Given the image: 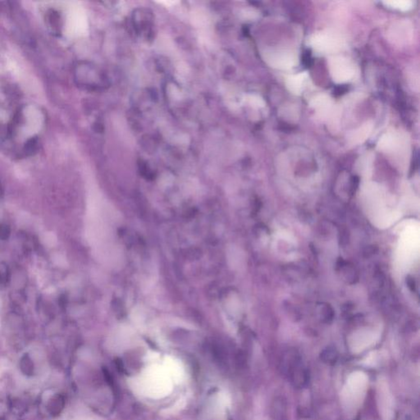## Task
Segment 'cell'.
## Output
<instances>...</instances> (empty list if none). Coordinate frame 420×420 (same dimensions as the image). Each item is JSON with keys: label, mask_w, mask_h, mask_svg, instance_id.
<instances>
[{"label": "cell", "mask_w": 420, "mask_h": 420, "mask_svg": "<svg viewBox=\"0 0 420 420\" xmlns=\"http://www.w3.org/2000/svg\"><path fill=\"white\" fill-rule=\"evenodd\" d=\"M281 369L295 388H304L309 383V370L303 362L301 356L296 352L286 354L282 359Z\"/></svg>", "instance_id": "6da1fadb"}, {"label": "cell", "mask_w": 420, "mask_h": 420, "mask_svg": "<svg viewBox=\"0 0 420 420\" xmlns=\"http://www.w3.org/2000/svg\"><path fill=\"white\" fill-rule=\"evenodd\" d=\"M309 44L316 52L332 53L342 49L344 43L343 39L335 33L320 32L310 38Z\"/></svg>", "instance_id": "7a4b0ae2"}, {"label": "cell", "mask_w": 420, "mask_h": 420, "mask_svg": "<svg viewBox=\"0 0 420 420\" xmlns=\"http://www.w3.org/2000/svg\"><path fill=\"white\" fill-rule=\"evenodd\" d=\"M328 67L333 81L337 83H345L353 78L355 67L348 58L334 56L329 59Z\"/></svg>", "instance_id": "3957f363"}, {"label": "cell", "mask_w": 420, "mask_h": 420, "mask_svg": "<svg viewBox=\"0 0 420 420\" xmlns=\"http://www.w3.org/2000/svg\"><path fill=\"white\" fill-rule=\"evenodd\" d=\"M266 62L277 69L288 70L296 66L297 55L294 51L285 49H269L264 53Z\"/></svg>", "instance_id": "277c9868"}, {"label": "cell", "mask_w": 420, "mask_h": 420, "mask_svg": "<svg viewBox=\"0 0 420 420\" xmlns=\"http://www.w3.org/2000/svg\"><path fill=\"white\" fill-rule=\"evenodd\" d=\"M403 139L396 132L388 133L379 141V148L385 152H394L402 148Z\"/></svg>", "instance_id": "5b68a950"}, {"label": "cell", "mask_w": 420, "mask_h": 420, "mask_svg": "<svg viewBox=\"0 0 420 420\" xmlns=\"http://www.w3.org/2000/svg\"><path fill=\"white\" fill-rule=\"evenodd\" d=\"M306 79H307V74L305 72L290 76L286 79V87L295 95H300L304 89Z\"/></svg>", "instance_id": "8992f818"}, {"label": "cell", "mask_w": 420, "mask_h": 420, "mask_svg": "<svg viewBox=\"0 0 420 420\" xmlns=\"http://www.w3.org/2000/svg\"><path fill=\"white\" fill-rule=\"evenodd\" d=\"M386 6L400 11H409L412 9L415 6V2L410 0H392V1H384L383 2Z\"/></svg>", "instance_id": "52a82bcc"}, {"label": "cell", "mask_w": 420, "mask_h": 420, "mask_svg": "<svg viewBox=\"0 0 420 420\" xmlns=\"http://www.w3.org/2000/svg\"><path fill=\"white\" fill-rule=\"evenodd\" d=\"M370 131H371V126L365 125L362 128H360L358 131L355 132L353 136L351 137V140H352V143H360V141L365 140V137L369 136Z\"/></svg>", "instance_id": "ba28073f"}, {"label": "cell", "mask_w": 420, "mask_h": 420, "mask_svg": "<svg viewBox=\"0 0 420 420\" xmlns=\"http://www.w3.org/2000/svg\"><path fill=\"white\" fill-rule=\"evenodd\" d=\"M337 357H338V354L337 351L332 347H328L321 353V359L323 360V362L328 363V364H333L336 362Z\"/></svg>", "instance_id": "9c48e42d"}, {"label": "cell", "mask_w": 420, "mask_h": 420, "mask_svg": "<svg viewBox=\"0 0 420 420\" xmlns=\"http://www.w3.org/2000/svg\"><path fill=\"white\" fill-rule=\"evenodd\" d=\"M322 314L324 317V319H326V321L329 322L333 320L334 313H333V309L329 305H327L326 306H323V309H322Z\"/></svg>", "instance_id": "30bf717a"}, {"label": "cell", "mask_w": 420, "mask_h": 420, "mask_svg": "<svg viewBox=\"0 0 420 420\" xmlns=\"http://www.w3.org/2000/svg\"><path fill=\"white\" fill-rule=\"evenodd\" d=\"M407 286H408L409 288L411 289V291H416V282H415V280H414L413 277H411V276H409V277H407Z\"/></svg>", "instance_id": "8fae6325"}]
</instances>
